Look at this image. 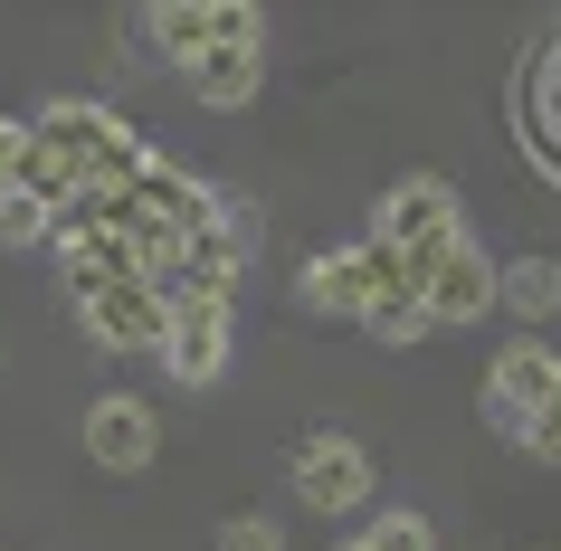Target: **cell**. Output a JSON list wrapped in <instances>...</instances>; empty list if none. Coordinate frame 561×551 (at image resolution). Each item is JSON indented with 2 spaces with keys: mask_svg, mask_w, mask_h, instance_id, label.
<instances>
[{
  "mask_svg": "<svg viewBox=\"0 0 561 551\" xmlns=\"http://www.w3.org/2000/svg\"><path fill=\"white\" fill-rule=\"evenodd\" d=\"M343 551H371V542H362V532H353V542H343Z\"/></svg>",
  "mask_w": 561,
  "mask_h": 551,
  "instance_id": "19",
  "label": "cell"
},
{
  "mask_svg": "<svg viewBox=\"0 0 561 551\" xmlns=\"http://www.w3.org/2000/svg\"><path fill=\"white\" fill-rule=\"evenodd\" d=\"M495 305H504V314H524V323L561 314V257H514L495 276Z\"/></svg>",
  "mask_w": 561,
  "mask_h": 551,
  "instance_id": "11",
  "label": "cell"
},
{
  "mask_svg": "<svg viewBox=\"0 0 561 551\" xmlns=\"http://www.w3.org/2000/svg\"><path fill=\"white\" fill-rule=\"evenodd\" d=\"M219 238H229L238 257H248V248H257V238H266V219H257V200H238V191H219Z\"/></svg>",
  "mask_w": 561,
  "mask_h": 551,
  "instance_id": "15",
  "label": "cell"
},
{
  "mask_svg": "<svg viewBox=\"0 0 561 551\" xmlns=\"http://www.w3.org/2000/svg\"><path fill=\"white\" fill-rule=\"evenodd\" d=\"M381 286H400V248H381V238H362V248H324V257L296 266V305H305V314H324V323L371 314Z\"/></svg>",
  "mask_w": 561,
  "mask_h": 551,
  "instance_id": "1",
  "label": "cell"
},
{
  "mask_svg": "<svg viewBox=\"0 0 561 551\" xmlns=\"http://www.w3.org/2000/svg\"><path fill=\"white\" fill-rule=\"evenodd\" d=\"M400 276L419 286L428 323H476V314H495V276H504V266H485V248H476V238H447V248L410 257Z\"/></svg>",
  "mask_w": 561,
  "mask_h": 551,
  "instance_id": "2",
  "label": "cell"
},
{
  "mask_svg": "<svg viewBox=\"0 0 561 551\" xmlns=\"http://www.w3.org/2000/svg\"><path fill=\"white\" fill-rule=\"evenodd\" d=\"M362 542H371V551H428V523H419V514H381Z\"/></svg>",
  "mask_w": 561,
  "mask_h": 551,
  "instance_id": "17",
  "label": "cell"
},
{
  "mask_svg": "<svg viewBox=\"0 0 561 551\" xmlns=\"http://www.w3.org/2000/svg\"><path fill=\"white\" fill-rule=\"evenodd\" d=\"M524 457H533V466H561V400L542 409V418H533V437H524Z\"/></svg>",
  "mask_w": 561,
  "mask_h": 551,
  "instance_id": "18",
  "label": "cell"
},
{
  "mask_svg": "<svg viewBox=\"0 0 561 551\" xmlns=\"http://www.w3.org/2000/svg\"><path fill=\"white\" fill-rule=\"evenodd\" d=\"M552 400H561V361L533 343V333L514 352H495V371H485V428H495L504 447H524L533 418H542Z\"/></svg>",
  "mask_w": 561,
  "mask_h": 551,
  "instance_id": "3",
  "label": "cell"
},
{
  "mask_svg": "<svg viewBox=\"0 0 561 551\" xmlns=\"http://www.w3.org/2000/svg\"><path fill=\"white\" fill-rule=\"evenodd\" d=\"M514 115H524L533 152L561 172V38L542 48V58H524V87H514Z\"/></svg>",
  "mask_w": 561,
  "mask_h": 551,
  "instance_id": "8",
  "label": "cell"
},
{
  "mask_svg": "<svg viewBox=\"0 0 561 551\" xmlns=\"http://www.w3.org/2000/svg\"><path fill=\"white\" fill-rule=\"evenodd\" d=\"M371 475H381L371 447L343 437V428H314L296 447V494L314 504V514H362V504H371Z\"/></svg>",
  "mask_w": 561,
  "mask_h": 551,
  "instance_id": "4",
  "label": "cell"
},
{
  "mask_svg": "<svg viewBox=\"0 0 561 551\" xmlns=\"http://www.w3.org/2000/svg\"><path fill=\"white\" fill-rule=\"evenodd\" d=\"M219 551H286V532H276L266 514H229L219 523Z\"/></svg>",
  "mask_w": 561,
  "mask_h": 551,
  "instance_id": "16",
  "label": "cell"
},
{
  "mask_svg": "<svg viewBox=\"0 0 561 551\" xmlns=\"http://www.w3.org/2000/svg\"><path fill=\"white\" fill-rule=\"evenodd\" d=\"M362 323H371L381 343H419V333H428V305H419V286L400 276V286H381V305H371Z\"/></svg>",
  "mask_w": 561,
  "mask_h": 551,
  "instance_id": "13",
  "label": "cell"
},
{
  "mask_svg": "<svg viewBox=\"0 0 561 551\" xmlns=\"http://www.w3.org/2000/svg\"><path fill=\"white\" fill-rule=\"evenodd\" d=\"M162 361H172V380H219L229 371V314H181Z\"/></svg>",
  "mask_w": 561,
  "mask_h": 551,
  "instance_id": "9",
  "label": "cell"
},
{
  "mask_svg": "<svg viewBox=\"0 0 561 551\" xmlns=\"http://www.w3.org/2000/svg\"><path fill=\"white\" fill-rule=\"evenodd\" d=\"M77 323H87L105 352H162L172 343V305H162L152 276H115L95 305H77Z\"/></svg>",
  "mask_w": 561,
  "mask_h": 551,
  "instance_id": "6",
  "label": "cell"
},
{
  "mask_svg": "<svg viewBox=\"0 0 561 551\" xmlns=\"http://www.w3.org/2000/svg\"><path fill=\"white\" fill-rule=\"evenodd\" d=\"M371 238H381V248H400V266L428 257V248H447V238H467V219H457V191H447V181H400V191H381V209H371Z\"/></svg>",
  "mask_w": 561,
  "mask_h": 551,
  "instance_id": "5",
  "label": "cell"
},
{
  "mask_svg": "<svg viewBox=\"0 0 561 551\" xmlns=\"http://www.w3.org/2000/svg\"><path fill=\"white\" fill-rule=\"evenodd\" d=\"M38 238H58V209L38 191H0V248H38Z\"/></svg>",
  "mask_w": 561,
  "mask_h": 551,
  "instance_id": "14",
  "label": "cell"
},
{
  "mask_svg": "<svg viewBox=\"0 0 561 551\" xmlns=\"http://www.w3.org/2000/svg\"><path fill=\"white\" fill-rule=\"evenodd\" d=\"M181 77H191L201 105H248V95H257V48H201Z\"/></svg>",
  "mask_w": 561,
  "mask_h": 551,
  "instance_id": "10",
  "label": "cell"
},
{
  "mask_svg": "<svg viewBox=\"0 0 561 551\" xmlns=\"http://www.w3.org/2000/svg\"><path fill=\"white\" fill-rule=\"evenodd\" d=\"M152 447H162V428H152V409H144V400L105 390V400L87 409V457L105 466V475H134V466H152Z\"/></svg>",
  "mask_w": 561,
  "mask_h": 551,
  "instance_id": "7",
  "label": "cell"
},
{
  "mask_svg": "<svg viewBox=\"0 0 561 551\" xmlns=\"http://www.w3.org/2000/svg\"><path fill=\"white\" fill-rule=\"evenodd\" d=\"M134 30H144V38H162V48H172V58L191 67V58L209 48V0H152Z\"/></svg>",
  "mask_w": 561,
  "mask_h": 551,
  "instance_id": "12",
  "label": "cell"
}]
</instances>
